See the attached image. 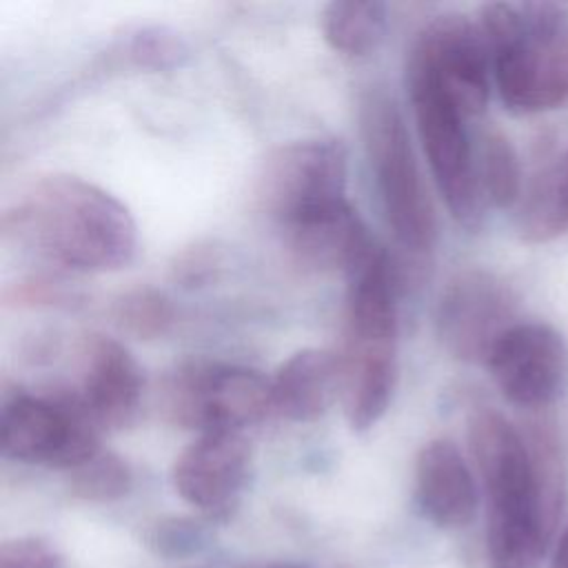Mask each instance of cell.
I'll return each instance as SVG.
<instances>
[{"label":"cell","instance_id":"obj_23","mask_svg":"<svg viewBox=\"0 0 568 568\" xmlns=\"http://www.w3.org/2000/svg\"><path fill=\"white\" fill-rule=\"evenodd\" d=\"M186 55L184 40L166 27L138 29L129 40V58L146 69H169Z\"/></svg>","mask_w":568,"mask_h":568},{"label":"cell","instance_id":"obj_22","mask_svg":"<svg viewBox=\"0 0 568 568\" xmlns=\"http://www.w3.org/2000/svg\"><path fill=\"white\" fill-rule=\"evenodd\" d=\"M131 468L122 457L109 450H98L91 459L69 470L71 493L87 501H113L129 493Z\"/></svg>","mask_w":568,"mask_h":568},{"label":"cell","instance_id":"obj_5","mask_svg":"<svg viewBox=\"0 0 568 568\" xmlns=\"http://www.w3.org/2000/svg\"><path fill=\"white\" fill-rule=\"evenodd\" d=\"M158 408L166 422L189 430H235L273 413L271 379L246 366L186 359L164 373Z\"/></svg>","mask_w":568,"mask_h":568},{"label":"cell","instance_id":"obj_21","mask_svg":"<svg viewBox=\"0 0 568 568\" xmlns=\"http://www.w3.org/2000/svg\"><path fill=\"white\" fill-rule=\"evenodd\" d=\"M111 322L124 335L135 339H155L171 331L175 308L162 291L140 286L115 297L111 304Z\"/></svg>","mask_w":568,"mask_h":568},{"label":"cell","instance_id":"obj_11","mask_svg":"<svg viewBox=\"0 0 568 568\" xmlns=\"http://www.w3.org/2000/svg\"><path fill=\"white\" fill-rule=\"evenodd\" d=\"M486 366L501 395L519 408H544L568 386V346L552 326L519 322L493 346Z\"/></svg>","mask_w":568,"mask_h":568},{"label":"cell","instance_id":"obj_24","mask_svg":"<svg viewBox=\"0 0 568 568\" xmlns=\"http://www.w3.org/2000/svg\"><path fill=\"white\" fill-rule=\"evenodd\" d=\"M2 300L13 308H69L78 304L80 295L55 277L33 275L9 284L2 293Z\"/></svg>","mask_w":568,"mask_h":568},{"label":"cell","instance_id":"obj_15","mask_svg":"<svg viewBox=\"0 0 568 568\" xmlns=\"http://www.w3.org/2000/svg\"><path fill=\"white\" fill-rule=\"evenodd\" d=\"M415 493L422 513L439 528H464L477 513L475 477L448 439H433L417 453Z\"/></svg>","mask_w":568,"mask_h":568},{"label":"cell","instance_id":"obj_29","mask_svg":"<svg viewBox=\"0 0 568 568\" xmlns=\"http://www.w3.org/2000/svg\"><path fill=\"white\" fill-rule=\"evenodd\" d=\"M271 568H306V566H300V564H277V566H271Z\"/></svg>","mask_w":568,"mask_h":568},{"label":"cell","instance_id":"obj_6","mask_svg":"<svg viewBox=\"0 0 568 568\" xmlns=\"http://www.w3.org/2000/svg\"><path fill=\"white\" fill-rule=\"evenodd\" d=\"M406 89L424 155L448 213L459 226L479 229L486 197L477 173V151L466 131V115L422 75L406 73Z\"/></svg>","mask_w":568,"mask_h":568},{"label":"cell","instance_id":"obj_19","mask_svg":"<svg viewBox=\"0 0 568 568\" xmlns=\"http://www.w3.org/2000/svg\"><path fill=\"white\" fill-rule=\"evenodd\" d=\"M528 446V455L532 462V473L539 490L544 521L550 535L566 510L568 501V466L561 439L550 419L537 417L530 419L526 433H521Z\"/></svg>","mask_w":568,"mask_h":568},{"label":"cell","instance_id":"obj_25","mask_svg":"<svg viewBox=\"0 0 568 568\" xmlns=\"http://www.w3.org/2000/svg\"><path fill=\"white\" fill-rule=\"evenodd\" d=\"M217 268H220V251L213 244H204V242H197L184 248L175 257V264L171 266L173 280L186 288L206 284L211 277H215Z\"/></svg>","mask_w":568,"mask_h":568},{"label":"cell","instance_id":"obj_28","mask_svg":"<svg viewBox=\"0 0 568 568\" xmlns=\"http://www.w3.org/2000/svg\"><path fill=\"white\" fill-rule=\"evenodd\" d=\"M548 568H568V526L561 530Z\"/></svg>","mask_w":568,"mask_h":568},{"label":"cell","instance_id":"obj_7","mask_svg":"<svg viewBox=\"0 0 568 568\" xmlns=\"http://www.w3.org/2000/svg\"><path fill=\"white\" fill-rule=\"evenodd\" d=\"M0 448L16 462L73 470L100 448V428L67 390L13 393L0 410Z\"/></svg>","mask_w":568,"mask_h":568},{"label":"cell","instance_id":"obj_20","mask_svg":"<svg viewBox=\"0 0 568 568\" xmlns=\"http://www.w3.org/2000/svg\"><path fill=\"white\" fill-rule=\"evenodd\" d=\"M477 173L486 202L510 209L521 200V166L510 140L497 131H484L477 149Z\"/></svg>","mask_w":568,"mask_h":568},{"label":"cell","instance_id":"obj_4","mask_svg":"<svg viewBox=\"0 0 568 568\" xmlns=\"http://www.w3.org/2000/svg\"><path fill=\"white\" fill-rule=\"evenodd\" d=\"M357 118L382 209L397 244L413 255L430 253L437 240V217L395 98L384 87H366Z\"/></svg>","mask_w":568,"mask_h":568},{"label":"cell","instance_id":"obj_2","mask_svg":"<svg viewBox=\"0 0 568 568\" xmlns=\"http://www.w3.org/2000/svg\"><path fill=\"white\" fill-rule=\"evenodd\" d=\"M346 280L339 399L348 426L362 433L384 417L397 382V286L379 246Z\"/></svg>","mask_w":568,"mask_h":568},{"label":"cell","instance_id":"obj_9","mask_svg":"<svg viewBox=\"0 0 568 568\" xmlns=\"http://www.w3.org/2000/svg\"><path fill=\"white\" fill-rule=\"evenodd\" d=\"M488 67L490 53L479 24L462 13L433 18L406 58V73L433 82L466 118L479 115L488 102Z\"/></svg>","mask_w":568,"mask_h":568},{"label":"cell","instance_id":"obj_1","mask_svg":"<svg viewBox=\"0 0 568 568\" xmlns=\"http://www.w3.org/2000/svg\"><path fill=\"white\" fill-rule=\"evenodd\" d=\"M9 242L71 273L126 266L138 248L131 211L102 186L69 173L40 175L2 213Z\"/></svg>","mask_w":568,"mask_h":568},{"label":"cell","instance_id":"obj_13","mask_svg":"<svg viewBox=\"0 0 568 568\" xmlns=\"http://www.w3.org/2000/svg\"><path fill=\"white\" fill-rule=\"evenodd\" d=\"M251 462V446L244 433H200L173 464L178 495L202 513H226L240 497Z\"/></svg>","mask_w":568,"mask_h":568},{"label":"cell","instance_id":"obj_26","mask_svg":"<svg viewBox=\"0 0 568 568\" xmlns=\"http://www.w3.org/2000/svg\"><path fill=\"white\" fill-rule=\"evenodd\" d=\"M541 64L552 109L568 100V27L544 40Z\"/></svg>","mask_w":568,"mask_h":568},{"label":"cell","instance_id":"obj_27","mask_svg":"<svg viewBox=\"0 0 568 568\" xmlns=\"http://www.w3.org/2000/svg\"><path fill=\"white\" fill-rule=\"evenodd\" d=\"M0 568H60V555L42 539H11L0 548Z\"/></svg>","mask_w":568,"mask_h":568},{"label":"cell","instance_id":"obj_8","mask_svg":"<svg viewBox=\"0 0 568 568\" xmlns=\"http://www.w3.org/2000/svg\"><path fill=\"white\" fill-rule=\"evenodd\" d=\"M348 151L339 140L308 138L271 149L253 175V200L280 226L346 197Z\"/></svg>","mask_w":568,"mask_h":568},{"label":"cell","instance_id":"obj_3","mask_svg":"<svg viewBox=\"0 0 568 568\" xmlns=\"http://www.w3.org/2000/svg\"><path fill=\"white\" fill-rule=\"evenodd\" d=\"M468 444L486 493L488 568H537L550 541L524 435L495 408L468 417Z\"/></svg>","mask_w":568,"mask_h":568},{"label":"cell","instance_id":"obj_12","mask_svg":"<svg viewBox=\"0 0 568 568\" xmlns=\"http://www.w3.org/2000/svg\"><path fill=\"white\" fill-rule=\"evenodd\" d=\"M144 377L135 357L113 337L87 335L78 346V382L64 388L100 430L135 422Z\"/></svg>","mask_w":568,"mask_h":568},{"label":"cell","instance_id":"obj_14","mask_svg":"<svg viewBox=\"0 0 568 568\" xmlns=\"http://www.w3.org/2000/svg\"><path fill=\"white\" fill-rule=\"evenodd\" d=\"M282 231L288 257L308 273L351 275L377 248L346 197L297 215Z\"/></svg>","mask_w":568,"mask_h":568},{"label":"cell","instance_id":"obj_18","mask_svg":"<svg viewBox=\"0 0 568 568\" xmlns=\"http://www.w3.org/2000/svg\"><path fill=\"white\" fill-rule=\"evenodd\" d=\"M388 27V9L379 0H333L324 4L320 29L326 44L351 58L368 55L379 47Z\"/></svg>","mask_w":568,"mask_h":568},{"label":"cell","instance_id":"obj_17","mask_svg":"<svg viewBox=\"0 0 568 568\" xmlns=\"http://www.w3.org/2000/svg\"><path fill=\"white\" fill-rule=\"evenodd\" d=\"M517 231L528 244H544L568 231V149L530 180L519 200Z\"/></svg>","mask_w":568,"mask_h":568},{"label":"cell","instance_id":"obj_16","mask_svg":"<svg viewBox=\"0 0 568 568\" xmlns=\"http://www.w3.org/2000/svg\"><path fill=\"white\" fill-rule=\"evenodd\" d=\"M273 413L291 422L320 419L339 397V359L324 348H302L271 377Z\"/></svg>","mask_w":568,"mask_h":568},{"label":"cell","instance_id":"obj_10","mask_svg":"<svg viewBox=\"0 0 568 568\" xmlns=\"http://www.w3.org/2000/svg\"><path fill=\"white\" fill-rule=\"evenodd\" d=\"M515 311V293L499 275L486 268H464L439 293L435 331L455 359L486 364L497 339L517 324Z\"/></svg>","mask_w":568,"mask_h":568}]
</instances>
